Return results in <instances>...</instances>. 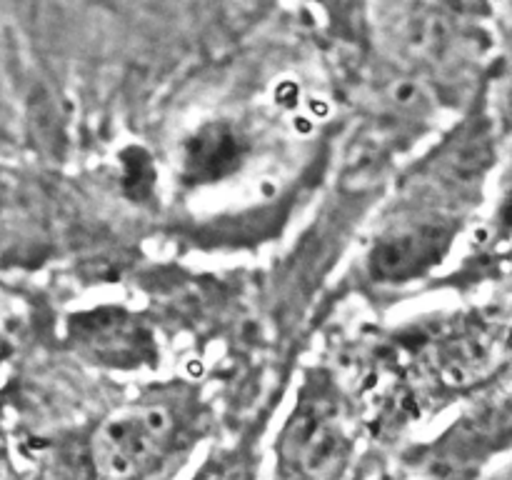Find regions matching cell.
<instances>
[{
  "mask_svg": "<svg viewBox=\"0 0 512 480\" xmlns=\"http://www.w3.org/2000/svg\"><path fill=\"white\" fill-rule=\"evenodd\" d=\"M173 438V415L163 405H130L103 420L93 435V463L105 478H133L158 463Z\"/></svg>",
  "mask_w": 512,
  "mask_h": 480,
  "instance_id": "1",
  "label": "cell"
},
{
  "mask_svg": "<svg viewBox=\"0 0 512 480\" xmlns=\"http://www.w3.org/2000/svg\"><path fill=\"white\" fill-rule=\"evenodd\" d=\"M70 338L93 363L113 368H138L153 363V335L140 320L123 310H95L73 318Z\"/></svg>",
  "mask_w": 512,
  "mask_h": 480,
  "instance_id": "2",
  "label": "cell"
},
{
  "mask_svg": "<svg viewBox=\"0 0 512 480\" xmlns=\"http://www.w3.org/2000/svg\"><path fill=\"white\" fill-rule=\"evenodd\" d=\"M345 435L333 418L318 413H303L290 425V435L285 440L290 463L298 465L300 473L328 478L345 463Z\"/></svg>",
  "mask_w": 512,
  "mask_h": 480,
  "instance_id": "3",
  "label": "cell"
},
{
  "mask_svg": "<svg viewBox=\"0 0 512 480\" xmlns=\"http://www.w3.org/2000/svg\"><path fill=\"white\" fill-rule=\"evenodd\" d=\"M448 230L440 225L403 228L380 240L373 250V273L385 280H405L433 265L448 245Z\"/></svg>",
  "mask_w": 512,
  "mask_h": 480,
  "instance_id": "4",
  "label": "cell"
},
{
  "mask_svg": "<svg viewBox=\"0 0 512 480\" xmlns=\"http://www.w3.org/2000/svg\"><path fill=\"white\" fill-rule=\"evenodd\" d=\"M245 140L230 123H210L185 143L183 173L188 183H215L238 170Z\"/></svg>",
  "mask_w": 512,
  "mask_h": 480,
  "instance_id": "5",
  "label": "cell"
},
{
  "mask_svg": "<svg viewBox=\"0 0 512 480\" xmlns=\"http://www.w3.org/2000/svg\"><path fill=\"white\" fill-rule=\"evenodd\" d=\"M125 185H128V193L135 195V198H143V195L150 193L153 188V165H150V158L143 153V150H128L125 153Z\"/></svg>",
  "mask_w": 512,
  "mask_h": 480,
  "instance_id": "6",
  "label": "cell"
},
{
  "mask_svg": "<svg viewBox=\"0 0 512 480\" xmlns=\"http://www.w3.org/2000/svg\"><path fill=\"white\" fill-rule=\"evenodd\" d=\"M438 3H443L450 10H458V13H475V10L483 8L485 0H438Z\"/></svg>",
  "mask_w": 512,
  "mask_h": 480,
  "instance_id": "7",
  "label": "cell"
}]
</instances>
